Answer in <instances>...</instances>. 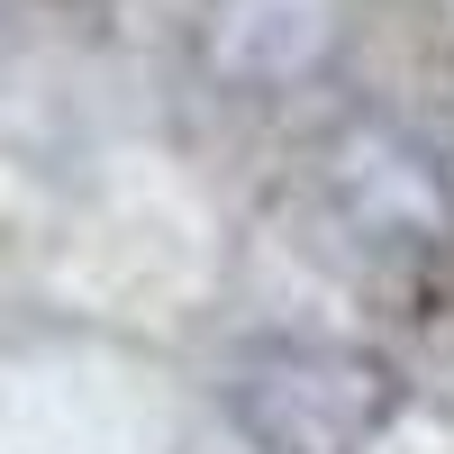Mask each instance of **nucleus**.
Instances as JSON below:
<instances>
[{
    "instance_id": "1",
    "label": "nucleus",
    "mask_w": 454,
    "mask_h": 454,
    "mask_svg": "<svg viewBox=\"0 0 454 454\" xmlns=\"http://www.w3.org/2000/svg\"><path fill=\"white\" fill-rule=\"evenodd\" d=\"M309 209L327 254L372 291H427L454 273V173L400 119H346L318 145Z\"/></svg>"
},
{
    "instance_id": "2",
    "label": "nucleus",
    "mask_w": 454,
    "mask_h": 454,
    "mask_svg": "<svg viewBox=\"0 0 454 454\" xmlns=\"http://www.w3.org/2000/svg\"><path fill=\"white\" fill-rule=\"evenodd\" d=\"M391 409V364L346 336H254L227 364V419L254 454H372Z\"/></svg>"
},
{
    "instance_id": "3",
    "label": "nucleus",
    "mask_w": 454,
    "mask_h": 454,
    "mask_svg": "<svg viewBox=\"0 0 454 454\" xmlns=\"http://www.w3.org/2000/svg\"><path fill=\"white\" fill-rule=\"evenodd\" d=\"M355 0H200L192 64L227 100H291L346 64Z\"/></svg>"
}]
</instances>
